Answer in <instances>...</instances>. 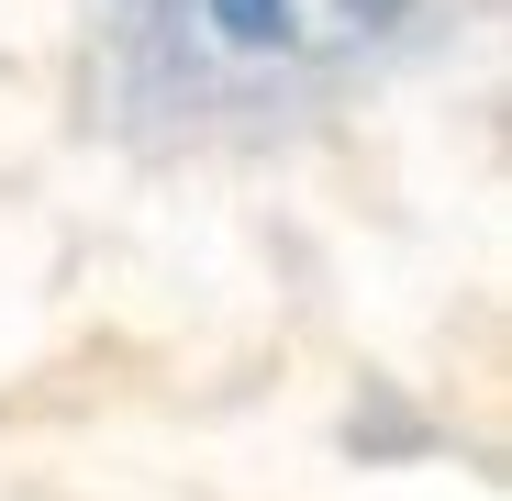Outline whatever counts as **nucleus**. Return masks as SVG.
Instances as JSON below:
<instances>
[{"instance_id": "nucleus-1", "label": "nucleus", "mask_w": 512, "mask_h": 501, "mask_svg": "<svg viewBox=\"0 0 512 501\" xmlns=\"http://www.w3.org/2000/svg\"><path fill=\"white\" fill-rule=\"evenodd\" d=\"M212 23H223L234 45H279V34H290V0H212Z\"/></svg>"}]
</instances>
